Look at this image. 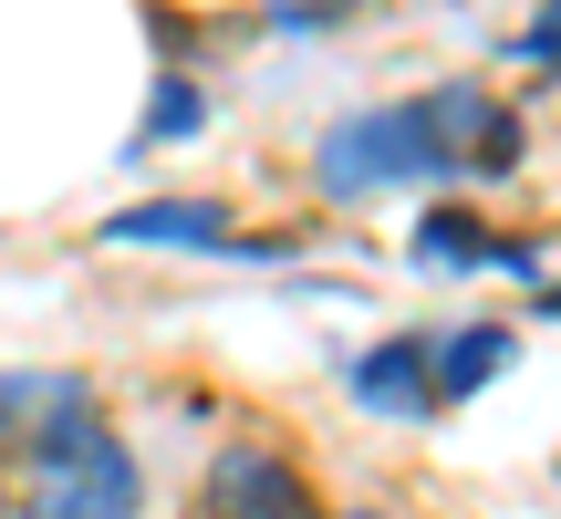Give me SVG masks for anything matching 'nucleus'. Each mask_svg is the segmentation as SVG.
<instances>
[{"mask_svg":"<svg viewBox=\"0 0 561 519\" xmlns=\"http://www.w3.org/2000/svg\"><path fill=\"white\" fill-rule=\"evenodd\" d=\"M489 83H437V94H396V104H364L343 115L333 136L312 146V187L333 208H364L385 187H426V177H468V136L489 115Z\"/></svg>","mask_w":561,"mask_h":519,"instance_id":"obj_1","label":"nucleus"},{"mask_svg":"<svg viewBox=\"0 0 561 519\" xmlns=\"http://www.w3.org/2000/svg\"><path fill=\"white\" fill-rule=\"evenodd\" d=\"M136 509H146V468L83 374L62 395V416L21 447V519H136Z\"/></svg>","mask_w":561,"mask_h":519,"instance_id":"obj_2","label":"nucleus"},{"mask_svg":"<svg viewBox=\"0 0 561 519\" xmlns=\"http://www.w3.org/2000/svg\"><path fill=\"white\" fill-rule=\"evenodd\" d=\"M104 250H219V260H291L301 240L291 229H240L229 219V198H136V208H115V219L94 229Z\"/></svg>","mask_w":561,"mask_h":519,"instance_id":"obj_3","label":"nucleus"},{"mask_svg":"<svg viewBox=\"0 0 561 519\" xmlns=\"http://www.w3.org/2000/svg\"><path fill=\"white\" fill-rule=\"evenodd\" d=\"M198 519H322L312 509V478H301L280 447H219L198 478Z\"/></svg>","mask_w":561,"mask_h":519,"instance_id":"obj_4","label":"nucleus"},{"mask_svg":"<svg viewBox=\"0 0 561 519\" xmlns=\"http://www.w3.org/2000/svg\"><path fill=\"white\" fill-rule=\"evenodd\" d=\"M343 395L364 405V416H437V333H385L375 354H354V374H343Z\"/></svg>","mask_w":561,"mask_h":519,"instance_id":"obj_5","label":"nucleus"},{"mask_svg":"<svg viewBox=\"0 0 561 519\" xmlns=\"http://www.w3.org/2000/svg\"><path fill=\"white\" fill-rule=\"evenodd\" d=\"M500 240H510V229H489L468 198H447V208H426V219H416V240H405V250H416V270H500Z\"/></svg>","mask_w":561,"mask_h":519,"instance_id":"obj_6","label":"nucleus"},{"mask_svg":"<svg viewBox=\"0 0 561 519\" xmlns=\"http://www.w3.org/2000/svg\"><path fill=\"white\" fill-rule=\"evenodd\" d=\"M510 374V322H458V333H437V416L468 395H489V384Z\"/></svg>","mask_w":561,"mask_h":519,"instance_id":"obj_7","label":"nucleus"},{"mask_svg":"<svg viewBox=\"0 0 561 519\" xmlns=\"http://www.w3.org/2000/svg\"><path fill=\"white\" fill-rule=\"evenodd\" d=\"M187 136H208V83L167 62V73H157V94H146V125H136V146H187Z\"/></svg>","mask_w":561,"mask_h":519,"instance_id":"obj_8","label":"nucleus"},{"mask_svg":"<svg viewBox=\"0 0 561 519\" xmlns=\"http://www.w3.org/2000/svg\"><path fill=\"white\" fill-rule=\"evenodd\" d=\"M73 384H83V374H0V447H32L42 426L62 416Z\"/></svg>","mask_w":561,"mask_h":519,"instance_id":"obj_9","label":"nucleus"},{"mask_svg":"<svg viewBox=\"0 0 561 519\" xmlns=\"http://www.w3.org/2000/svg\"><path fill=\"white\" fill-rule=\"evenodd\" d=\"M520 157H530V125L510 104H489L479 136H468V177H520Z\"/></svg>","mask_w":561,"mask_h":519,"instance_id":"obj_10","label":"nucleus"},{"mask_svg":"<svg viewBox=\"0 0 561 519\" xmlns=\"http://www.w3.org/2000/svg\"><path fill=\"white\" fill-rule=\"evenodd\" d=\"M510 62H520V73H561V0H541V11L520 21V32H510Z\"/></svg>","mask_w":561,"mask_h":519,"instance_id":"obj_11","label":"nucleus"},{"mask_svg":"<svg viewBox=\"0 0 561 519\" xmlns=\"http://www.w3.org/2000/svg\"><path fill=\"white\" fill-rule=\"evenodd\" d=\"M364 0H271V21L280 32H333V21H354Z\"/></svg>","mask_w":561,"mask_h":519,"instance_id":"obj_12","label":"nucleus"},{"mask_svg":"<svg viewBox=\"0 0 561 519\" xmlns=\"http://www.w3.org/2000/svg\"><path fill=\"white\" fill-rule=\"evenodd\" d=\"M530 312H541V322H561V280H541V301H530Z\"/></svg>","mask_w":561,"mask_h":519,"instance_id":"obj_13","label":"nucleus"},{"mask_svg":"<svg viewBox=\"0 0 561 519\" xmlns=\"http://www.w3.org/2000/svg\"><path fill=\"white\" fill-rule=\"evenodd\" d=\"M0 519H11V478H0Z\"/></svg>","mask_w":561,"mask_h":519,"instance_id":"obj_14","label":"nucleus"},{"mask_svg":"<svg viewBox=\"0 0 561 519\" xmlns=\"http://www.w3.org/2000/svg\"><path fill=\"white\" fill-rule=\"evenodd\" d=\"M343 519H385V509H343Z\"/></svg>","mask_w":561,"mask_h":519,"instance_id":"obj_15","label":"nucleus"}]
</instances>
